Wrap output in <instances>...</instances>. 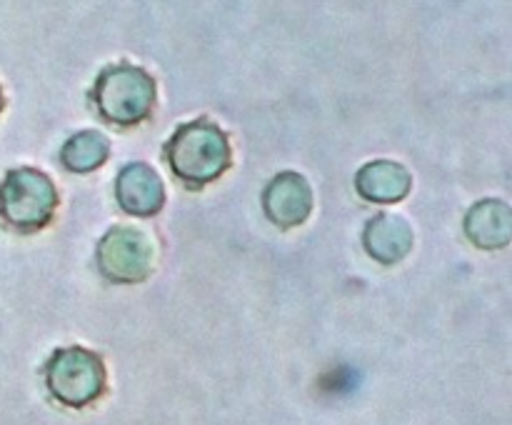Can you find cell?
Wrapping results in <instances>:
<instances>
[{
    "label": "cell",
    "instance_id": "obj_8",
    "mask_svg": "<svg viewBox=\"0 0 512 425\" xmlns=\"http://www.w3.org/2000/svg\"><path fill=\"white\" fill-rule=\"evenodd\" d=\"M358 190L368 200L378 203H395L403 200L410 190V175L403 165L378 160V163L365 165L358 173Z\"/></svg>",
    "mask_w": 512,
    "mask_h": 425
},
{
    "label": "cell",
    "instance_id": "obj_12",
    "mask_svg": "<svg viewBox=\"0 0 512 425\" xmlns=\"http://www.w3.org/2000/svg\"><path fill=\"white\" fill-rule=\"evenodd\" d=\"M0 110H3V93H0Z\"/></svg>",
    "mask_w": 512,
    "mask_h": 425
},
{
    "label": "cell",
    "instance_id": "obj_11",
    "mask_svg": "<svg viewBox=\"0 0 512 425\" xmlns=\"http://www.w3.org/2000/svg\"><path fill=\"white\" fill-rule=\"evenodd\" d=\"M108 150L110 145L105 135L95 133V130H85V133H78L63 145V163L75 173H88V170L105 163Z\"/></svg>",
    "mask_w": 512,
    "mask_h": 425
},
{
    "label": "cell",
    "instance_id": "obj_9",
    "mask_svg": "<svg viewBox=\"0 0 512 425\" xmlns=\"http://www.w3.org/2000/svg\"><path fill=\"white\" fill-rule=\"evenodd\" d=\"M365 248L380 263H398L413 248V230L395 215H380L365 230Z\"/></svg>",
    "mask_w": 512,
    "mask_h": 425
},
{
    "label": "cell",
    "instance_id": "obj_2",
    "mask_svg": "<svg viewBox=\"0 0 512 425\" xmlns=\"http://www.w3.org/2000/svg\"><path fill=\"white\" fill-rule=\"evenodd\" d=\"M93 100L110 123L138 125L153 110L155 83L138 65H110L95 80Z\"/></svg>",
    "mask_w": 512,
    "mask_h": 425
},
{
    "label": "cell",
    "instance_id": "obj_1",
    "mask_svg": "<svg viewBox=\"0 0 512 425\" xmlns=\"http://www.w3.org/2000/svg\"><path fill=\"white\" fill-rule=\"evenodd\" d=\"M173 173L188 185H205L230 165V143L223 130L200 118L175 130L168 143Z\"/></svg>",
    "mask_w": 512,
    "mask_h": 425
},
{
    "label": "cell",
    "instance_id": "obj_5",
    "mask_svg": "<svg viewBox=\"0 0 512 425\" xmlns=\"http://www.w3.org/2000/svg\"><path fill=\"white\" fill-rule=\"evenodd\" d=\"M100 270L118 283H138L153 268V245L135 228H113L98 250Z\"/></svg>",
    "mask_w": 512,
    "mask_h": 425
},
{
    "label": "cell",
    "instance_id": "obj_4",
    "mask_svg": "<svg viewBox=\"0 0 512 425\" xmlns=\"http://www.w3.org/2000/svg\"><path fill=\"white\" fill-rule=\"evenodd\" d=\"M55 203L58 198H55L53 183L40 170H15L0 188V213L15 228H43L53 215Z\"/></svg>",
    "mask_w": 512,
    "mask_h": 425
},
{
    "label": "cell",
    "instance_id": "obj_3",
    "mask_svg": "<svg viewBox=\"0 0 512 425\" xmlns=\"http://www.w3.org/2000/svg\"><path fill=\"white\" fill-rule=\"evenodd\" d=\"M48 388L68 408H85L105 390V365L85 348H60L48 363Z\"/></svg>",
    "mask_w": 512,
    "mask_h": 425
},
{
    "label": "cell",
    "instance_id": "obj_10",
    "mask_svg": "<svg viewBox=\"0 0 512 425\" xmlns=\"http://www.w3.org/2000/svg\"><path fill=\"white\" fill-rule=\"evenodd\" d=\"M465 230L480 248H500L510 240L508 205L495 203V200H485V203L475 205L470 210Z\"/></svg>",
    "mask_w": 512,
    "mask_h": 425
},
{
    "label": "cell",
    "instance_id": "obj_6",
    "mask_svg": "<svg viewBox=\"0 0 512 425\" xmlns=\"http://www.w3.org/2000/svg\"><path fill=\"white\" fill-rule=\"evenodd\" d=\"M265 210L283 228L300 225L313 210V193L298 173H283L270 183L265 193Z\"/></svg>",
    "mask_w": 512,
    "mask_h": 425
},
{
    "label": "cell",
    "instance_id": "obj_7",
    "mask_svg": "<svg viewBox=\"0 0 512 425\" xmlns=\"http://www.w3.org/2000/svg\"><path fill=\"white\" fill-rule=\"evenodd\" d=\"M165 190L158 175L143 163L128 165L118 178V200L133 215H153L163 205Z\"/></svg>",
    "mask_w": 512,
    "mask_h": 425
}]
</instances>
